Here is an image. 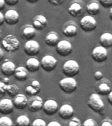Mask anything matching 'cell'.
I'll use <instances>...</instances> for the list:
<instances>
[{
	"label": "cell",
	"mask_w": 112,
	"mask_h": 126,
	"mask_svg": "<svg viewBox=\"0 0 112 126\" xmlns=\"http://www.w3.org/2000/svg\"><path fill=\"white\" fill-rule=\"evenodd\" d=\"M87 105L94 112L99 113L103 116L105 113L104 111V103L100 94L98 93H92L88 97Z\"/></svg>",
	"instance_id": "6da1fadb"
},
{
	"label": "cell",
	"mask_w": 112,
	"mask_h": 126,
	"mask_svg": "<svg viewBox=\"0 0 112 126\" xmlns=\"http://www.w3.org/2000/svg\"><path fill=\"white\" fill-rule=\"evenodd\" d=\"M1 45L6 52L13 53L18 50L20 42L15 35L13 34H8L2 39Z\"/></svg>",
	"instance_id": "7a4b0ae2"
},
{
	"label": "cell",
	"mask_w": 112,
	"mask_h": 126,
	"mask_svg": "<svg viewBox=\"0 0 112 126\" xmlns=\"http://www.w3.org/2000/svg\"><path fill=\"white\" fill-rule=\"evenodd\" d=\"M59 87L63 92L66 94H70L76 91L77 83L73 78L66 77L59 81Z\"/></svg>",
	"instance_id": "3957f363"
},
{
	"label": "cell",
	"mask_w": 112,
	"mask_h": 126,
	"mask_svg": "<svg viewBox=\"0 0 112 126\" xmlns=\"http://www.w3.org/2000/svg\"><path fill=\"white\" fill-rule=\"evenodd\" d=\"M79 65L75 60L67 61L63 64L62 72L66 77L73 78L79 72Z\"/></svg>",
	"instance_id": "277c9868"
},
{
	"label": "cell",
	"mask_w": 112,
	"mask_h": 126,
	"mask_svg": "<svg viewBox=\"0 0 112 126\" xmlns=\"http://www.w3.org/2000/svg\"><path fill=\"white\" fill-rule=\"evenodd\" d=\"M81 28L85 32H91L94 31L97 26V22L93 16L90 15L84 16L80 20Z\"/></svg>",
	"instance_id": "5b68a950"
},
{
	"label": "cell",
	"mask_w": 112,
	"mask_h": 126,
	"mask_svg": "<svg viewBox=\"0 0 112 126\" xmlns=\"http://www.w3.org/2000/svg\"><path fill=\"white\" fill-rule=\"evenodd\" d=\"M96 93L100 95L106 96L112 91V83L108 78H102L96 83Z\"/></svg>",
	"instance_id": "8992f818"
},
{
	"label": "cell",
	"mask_w": 112,
	"mask_h": 126,
	"mask_svg": "<svg viewBox=\"0 0 112 126\" xmlns=\"http://www.w3.org/2000/svg\"><path fill=\"white\" fill-rule=\"evenodd\" d=\"M41 68L47 72H51L55 70L58 64V61L56 58L52 55H45L41 59L40 62Z\"/></svg>",
	"instance_id": "52a82bcc"
},
{
	"label": "cell",
	"mask_w": 112,
	"mask_h": 126,
	"mask_svg": "<svg viewBox=\"0 0 112 126\" xmlns=\"http://www.w3.org/2000/svg\"><path fill=\"white\" fill-rule=\"evenodd\" d=\"M91 57L93 61L97 63H104L107 60L108 53L107 49L102 46H97L94 48L91 53Z\"/></svg>",
	"instance_id": "ba28073f"
},
{
	"label": "cell",
	"mask_w": 112,
	"mask_h": 126,
	"mask_svg": "<svg viewBox=\"0 0 112 126\" xmlns=\"http://www.w3.org/2000/svg\"><path fill=\"white\" fill-rule=\"evenodd\" d=\"M86 7L81 1H73L68 7V12L73 17H79L84 13Z\"/></svg>",
	"instance_id": "9c48e42d"
},
{
	"label": "cell",
	"mask_w": 112,
	"mask_h": 126,
	"mask_svg": "<svg viewBox=\"0 0 112 126\" xmlns=\"http://www.w3.org/2000/svg\"><path fill=\"white\" fill-rule=\"evenodd\" d=\"M43 98L41 96L38 95L31 96L28 99V110L31 112H38L40 110L43 109Z\"/></svg>",
	"instance_id": "30bf717a"
},
{
	"label": "cell",
	"mask_w": 112,
	"mask_h": 126,
	"mask_svg": "<svg viewBox=\"0 0 112 126\" xmlns=\"http://www.w3.org/2000/svg\"><path fill=\"white\" fill-rule=\"evenodd\" d=\"M24 51L29 57H33L38 55L40 52V45L37 41L29 40L26 42L24 46Z\"/></svg>",
	"instance_id": "8fae6325"
},
{
	"label": "cell",
	"mask_w": 112,
	"mask_h": 126,
	"mask_svg": "<svg viewBox=\"0 0 112 126\" xmlns=\"http://www.w3.org/2000/svg\"><path fill=\"white\" fill-rule=\"evenodd\" d=\"M56 51L61 57H67L72 52V45L67 40H61L56 46Z\"/></svg>",
	"instance_id": "7c38bea8"
},
{
	"label": "cell",
	"mask_w": 112,
	"mask_h": 126,
	"mask_svg": "<svg viewBox=\"0 0 112 126\" xmlns=\"http://www.w3.org/2000/svg\"><path fill=\"white\" fill-rule=\"evenodd\" d=\"M79 27L73 20H69L65 23L63 27V34L67 37H75L78 33Z\"/></svg>",
	"instance_id": "4fadbf2b"
},
{
	"label": "cell",
	"mask_w": 112,
	"mask_h": 126,
	"mask_svg": "<svg viewBox=\"0 0 112 126\" xmlns=\"http://www.w3.org/2000/svg\"><path fill=\"white\" fill-rule=\"evenodd\" d=\"M43 110V112H45V114H47V116H53L56 113L58 110V104L56 100L49 99L44 102Z\"/></svg>",
	"instance_id": "5bb4252c"
},
{
	"label": "cell",
	"mask_w": 112,
	"mask_h": 126,
	"mask_svg": "<svg viewBox=\"0 0 112 126\" xmlns=\"http://www.w3.org/2000/svg\"><path fill=\"white\" fill-rule=\"evenodd\" d=\"M13 100L9 98H5L0 100V114L3 115H9L13 112L14 110Z\"/></svg>",
	"instance_id": "9a60e30c"
},
{
	"label": "cell",
	"mask_w": 112,
	"mask_h": 126,
	"mask_svg": "<svg viewBox=\"0 0 112 126\" xmlns=\"http://www.w3.org/2000/svg\"><path fill=\"white\" fill-rule=\"evenodd\" d=\"M14 107L17 110H23L28 106V98L23 93H18L13 100Z\"/></svg>",
	"instance_id": "2e32d148"
},
{
	"label": "cell",
	"mask_w": 112,
	"mask_h": 126,
	"mask_svg": "<svg viewBox=\"0 0 112 126\" xmlns=\"http://www.w3.org/2000/svg\"><path fill=\"white\" fill-rule=\"evenodd\" d=\"M5 22L8 25L13 26L17 24L19 21V14L14 9H9L6 12L5 15Z\"/></svg>",
	"instance_id": "e0dca14e"
},
{
	"label": "cell",
	"mask_w": 112,
	"mask_h": 126,
	"mask_svg": "<svg viewBox=\"0 0 112 126\" xmlns=\"http://www.w3.org/2000/svg\"><path fill=\"white\" fill-rule=\"evenodd\" d=\"M58 114L60 117L63 120H69V119L72 118L73 116L74 110L70 104H64L60 108Z\"/></svg>",
	"instance_id": "ac0fdd59"
},
{
	"label": "cell",
	"mask_w": 112,
	"mask_h": 126,
	"mask_svg": "<svg viewBox=\"0 0 112 126\" xmlns=\"http://www.w3.org/2000/svg\"><path fill=\"white\" fill-rule=\"evenodd\" d=\"M32 26L36 30H42L47 26V19L43 15H37L33 18Z\"/></svg>",
	"instance_id": "d6986e66"
},
{
	"label": "cell",
	"mask_w": 112,
	"mask_h": 126,
	"mask_svg": "<svg viewBox=\"0 0 112 126\" xmlns=\"http://www.w3.org/2000/svg\"><path fill=\"white\" fill-rule=\"evenodd\" d=\"M16 68V67L13 62L6 61L2 64L1 67V71L4 76H11L14 75Z\"/></svg>",
	"instance_id": "ffe728a7"
},
{
	"label": "cell",
	"mask_w": 112,
	"mask_h": 126,
	"mask_svg": "<svg viewBox=\"0 0 112 126\" xmlns=\"http://www.w3.org/2000/svg\"><path fill=\"white\" fill-rule=\"evenodd\" d=\"M41 91V84L39 81L33 80L30 85L25 87L26 93L29 96H33L37 95Z\"/></svg>",
	"instance_id": "44dd1931"
},
{
	"label": "cell",
	"mask_w": 112,
	"mask_h": 126,
	"mask_svg": "<svg viewBox=\"0 0 112 126\" xmlns=\"http://www.w3.org/2000/svg\"><path fill=\"white\" fill-rule=\"evenodd\" d=\"M28 71L26 67L23 66L16 67L15 72L14 73V77L15 79L18 81H25L28 78Z\"/></svg>",
	"instance_id": "7402d4cb"
},
{
	"label": "cell",
	"mask_w": 112,
	"mask_h": 126,
	"mask_svg": "<svg viewBox=\"0 0 112 126\" xmlns=\"http://www.w3.org/2000/svg\"><path fill=\"white\" fill-rule=\"evenodd\" d=\"M41 67V64L36 58H29L26 62V68L29 72L35 73L39 70Z\"/></svg>",
	"instance_id": "603a6c76"
},
{
	"label": "cell",
	"mask_w": 112,
	"mask_h": 126,
	"mask_svg": "<svg viewBox=\"0 0 112 126\" xmlns=\"http://www.w3.org/2000/svg\"><path fill=\"white\" fill-rule=\"evenodd\" d=\"M45 43L49 47H56L58 43L59 35L56 32H49L45 37Z\"/></svg>",
	"instance_id": "cb8c5ba5"
},
{
	"label": "cell",
	"mask_w": 112,
	"mask_h": 126,
	"mask_svg": "<svg viewBox=\"0 0 112 126\" xmlns=\"http://www.w3.org/2000/svg\"><path fill=\"white\" fill-rule=\"evenodd\" d=\"M36 35V30L33 26L28 25L24 28L22 30L21 37L23 39L29 41L31 40Z\"/></svg>",
	"instance_id": "d4e9b609"
},
{
	"label": "cell",
	"mask_w": 112,
	"mask_h": 126,
	"mask_svg": "<svg viewBox=\"0 0 112 126\" xmlns=\"http://www.w3.org/2000/svg\"><path fill=\"white\" fill-rule=\"evenodd\" d=\"M86 11L90 16L97 15L100 13V7L98 2L92 1L87 3L86 5Z\"/></svg>",
	"instance_id": "484cf974"
},
{
	"label": "cell",
	"mask_w": 112,
	"mask_h": 126,
	"mask_svg": "<svg viewBox=\"0 0 112 126\" xmlns=\"http://www.w3.org/2000/svg\"><path fill=\"white\" fill-rule=\"evenodd\" d=\"M99 41L101 46L106 49H108L112 47V33L109 32L102 33L100 35Z\"/></svg>",
	"instance_id": "4316f807"
},
{
	"label": "cell",
	"mask_w": 112,
	"mask_h": 126,
	"mask_svg": "<svg viewBox=\"0 0 112 126\" xmlns=\"http://www.w3.org/2000/svg\"><path fill=\"white\" fill-rule=\"evenodd\" d=\"M16 126H30V120L27 115H20L16 118L15 122Z\"/></svg>",
	"instance_id": "83f0119b"
},
{
	"label": "cell",
	"mask_w": 112,
	"mask_h": 126,
	"mask_svg": "<svg viewBox=\"0 0 112 126\" xmlns=\"http://www.w3.org/2000/svg\"><path fill=\"white\" fill-rule=\"evenodd\" d=\"M6 93L9 96L14 97L16 95H17L19 93V87L14 83L7 84L6 87Z\"/></svg>",
	"instance_id": "f1b7e54d"
},
{
	"label": "cell",
	"mask_w": 112,
	"mask_h": 126,
	"mask_svg": "<svg viewBox=\"0 0 112 126\" xmlns=\"http://www.w3.org/2000/svg\"><path fill=\"white\" fill-rule=\"evenodd\" d=\"M0 126H14L13 120L7 116H2L0 118Z\"/></svg>",
	"instance_id": "f546056e"
},
{
	"label": "cell",
	"mask_w": 112,
	"mask_h": 126,
	"mask_svg": "<svg viewBox=\"0 0 112 126\" xmlns=\"http://www.w3.org/2000/svg\"><path fill=\"white\" fill-rule=\"evenodd\" d=\"M66 126H82V123L81 120L77 117H73L66 124Z\"/></svg>",
	"instance_id": "4dcf8cb0"
},
{
	"label": "cell",
	"mask_w": 112,
	"mask_h": 126,
	"mask_svg": "<svg viewBox=\"0 0 112 126\" xmlns=\"http://www.w3.org/2000/svg\"><path fill=\"white\" fill-rule=\"evenodd\" d=\"M82 126H98L97 122L92 118H88L83 123Z\"/></svg>",
	"instance_id": "1f68e13d"
},
{
	"label": "cell",
	"mask_w": 112,
	"mask_h": 126,
	"mask_svg": "<svg viewBox=\"0 0 112 126\" xmlns=\"http://www.w3.org/2000/svg\"><path fill=\"white\" fill-rule=\"evenodd\" d=\"M47 124L45 120L41 118H37L33 120V122L31 124V126H47Z\"/></svg>",
	"instance_id": "d6a6232c"
},
{
	"label": "cell",
	"mask_w": 112,
	"mask_h": 126,
	"mask_svg": "<svg viewBox=\"0 0 112 126\" xmlns=\"http://www.w3.org/2000/svg\"><path fill=\"white\" fill-rule=\"evenodd\" d=\"M100 5L104 8H110L112 7V0H99Z\"/></svg>",
	"instance_id": "836d02e7"
},
{
	"label": "cell",
	"mask_w": 112,
	"mask_h": 126,
	"mask_svg": "<svg viewBox=\"0 0 112 126\" xmlns=\"http://www.w3.org/2000/svg\"><path fill=\"white\" fill-rule=\"evenodd\" d=\"M6 87H7V84L3 81H0V96H3L6 93Z\"/></svg>",
	"instance_id": "e575fe53"
},
{
	"label": "cell",
	"mask_w": 112,
	"mask_h": 126,
	"mask_svg": "<svg viewBox=\"0 0 112 126\" xmlns=\"http://www.w3.org/2000/svg\"><path fill=\"white\" fill-rule=\"evenodd\" d=\"M94 78L96 81H99L104 78V74L101 71H96L94 74Z\"/></svg>",
	"instance_id": "d590c367"
},
{
	"label": "cell",
	"mask_w": 112,
	"mask_h": 126,
	"mask_svg": "<svg viewBox=\"0 0 112 126\" xmlns=\"http://www.w3.org/2000/svg\"><path fill=\"white\" fill-rule=\"evenodd\" d=\"M47 1L53 5L58 6L64 3L66 0H47Z\"/></svg>",
	"instance_id": "8d00e7d4"
},
{
	"label": "cell",
	"mask_w": 112,
	"mask_h": 126,
	"mask_svg": "<svg viewBox=\"0 0 112 126\" xmlns=\"http://www.w3.org/2000/svg\"><path fill=\"white\" fill-rule=\"evenodd\" d=\"M101 126H112V120L110 118H105L102 121Z\"/></svg>",
	"instance_id": "74e56055"
},
{
	"label": "cell",
	"mask_w": 112,
	"mask_h": 126,
	"mask_svg": "<svg viewBox=\"0 0 112 126\" xmlns=\"http://www.w3.org/2000/svg\"><path fill=\"white\" fill-rule=\"evenodd\" d=\"M18 1L19 0H5V4L7 5L13 7V6H14L15 5H16Z\"/></svg>",
	"instance_id": "f35d334b"
},
{
	"label": "cell",
	"mask_w": 112,
	"mask_h": 126,
	"mask_svg": "<svg viewBox=\"0 0 112 126\" xmlns=\"http://www.w3.org/2000/svg\"><path fill=\"white\" fill-rule=\"evenodd\" d=\"M47 126H62V125L57 121H52L49 122Z\"/></svg>",
	"instance_id": "ab89813d"
},
{
	"label": "cell",
	"mask_w": 112,
	"mask_h": 126,
	"mask_svg": "<svg viewBox=\"0 0 112 126\" xmlns=\"http://www.w3.org/2000/svg\"><path fill=\"white\" fill-rule=\"evenodd\" d=\"M5 0H0V12L3 11L5 7Z\"/></svg>",
	"instance_id": "60d3db41"
},
{
	"label": "cell",
	"mask_w": 112,
	"mask_h": 126,
	"mask_svg": "<svg viewBox=\"0 0 112 126\" xmlns=\"http://www.w3.org/2000/svg\"><path fill=\"white\" fill-rule=\"evenodd\" d=\"M5 22V18H4V15L0 12V26L3 24Z\"/></svg>",
	"instance_id": "b9f144b4"
},
{
	"label": "cell",
	"mask_w": 112,
	"mask_h": 126,
	"mask_svg": "<svg viewBox=\"0 0 112 126\" xmlns=\"http://www.w3.org/2000/svg\"><path fill=\"white\" fill-rule=\"evenodd\" d=\"M108 102L112 106V91L108 94Z\"/></svg>",
	"instance_id": "7bdbcfd3"
},
{
	"label": "cell",
	"mask_w": 112,
	"mask_h": 126,
	"mask_svg": "<svg viewBox=\"0 0 112 126\" xmlns=\"http://www.w3.org/2000/svg\"><path fill=\"white\" fill-rule=\"evenodd\" d=\"M4 56H5V55H4L3 51V49L0 47V62L3 60Z\"/></svg>",
	"instance_id": "ee69618b"
},
{
	"label": "cell",
	"mask_w": 112,
	"mask_h": 126,
	"mask_svg": "<svg viewBox=\"0 0 112 126\" xmlns=\"http://www.w3.org/2000/svg\"><path fill=\"white\" fill-rule=\"evenodd\" d=\"M3 82L5 83V84H9V79L8 78H5L3 79Z\"/></svg>",
	"instance_id": "f6af8a7d"
},
{
	"label": "cell",
	"mask_w": 112,
	"mask_h": 126,
	"mask_svg": "<svg viewBox=\"0 0 112 126\" xmlns=\"http://www.w3.org/2000/svg\"><path fill=\"white\" fill-rule=\"evenodd\" d=\"M39 0H26V1H28L29 3H35L36 2H37Z\"/></svg>",
	"instance_id": "bcb514c9"
},
{
	"label": "cell",
	"mask_w": 112,
	"mask_h": 126,
	"mask_svg": "<svg viewBox=\"0 0 112 126\" xmlns=\"http://www.w3.org/2000/svg\"><path fill=\"white\" fill-rule=\"evenodd\" d=\"M109 16H110V18L112 20V7H111L110 10V12H109Z\"/></svg>",
	"instance_id": "7dc6e473"
},
{
	"label": "cell",
	"mask_w": 112,
	"mask_h": 126,
	"mask_svg": "<svg viewBox=\"0 0 112 126\" xmlns=\"http://www.w3.org/2000/svg\"><path fill=\"white\" fill-rule=\"evenodd\" d=\"M1 38H2V32L1 30H0V39H1Z\"/></svg>",
	"instance_id": "c3c4849f"
}]
</instances>
